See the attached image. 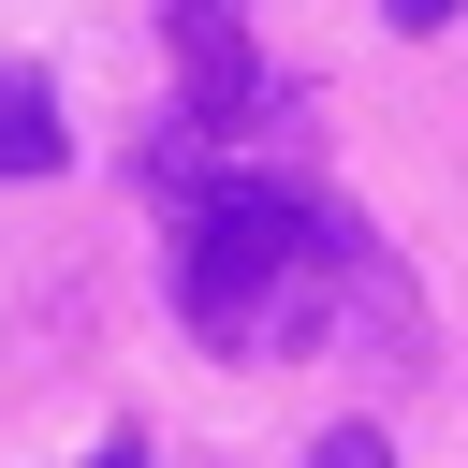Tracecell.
<instances>
[{
	"label": "cell",
	"instance_id": "cell-1",
	"mask_svg": "<svg viewBox=\"0 0 468 468\" xmlns=\"http://www.w3.org/2000/svg\"><path fill=\"white\" fill-rule=\"evenodd\" d=\"M351 278H366V219H336L307 176H234V161H219V176L176 205V307H190L205 351L292 366V351L336 336Z\"/></svg>",
	"mask_w": 468,
	"mask_h": 468
},
{
	"label": "cell",
	"instance_id": "cell-2",
	"mask_svg": "<svg viewBox=\"0 0 468 468\" xmlns=\"http://www.w3.org/2000/svg\"><path fill=\"white\" fill-rule=\"evenodd\" d=\"M161 44H176V88H190V132L234 161V132L278 102V88H263V44L234 29V0H161Z\"/></svg>",
	"mask_w": 468,
	"mask_h": 468
},
{
	"label": "cell",
	"instance_id": "cell-3",
	"mask_svg": "<svg viewBox=\"0 0 468 468\" xmlns=\"http://www.w3.org/2000/svg\"><path fill=\"white\" fill-rule=\"evenodd\" d=\"M58 161H73V117H58V88H44L29 58H0V176H15V190H44Z\"/></svg>",
	"mask_w": 468,
	"mask_h": 468
},
{
	"label": "cell",
	"instance_id": "cell-4",
	"mask_svg": "<svg viewBox=\"0 0 468 468\" xmlns=\"http://www.w3.org/2000/svg\"><path fill=\"white\" fill-rule=\"evenodd\" d=\"M307 468H395V439H380V424H336V439H322Z\"/></svg>",
	"mask_w": 468,
	"mask_h": 468
},
{
	"label": "cell",
	"instance_id": "cell-5",
	"mask_svg": "<svg viewBox=\"0 0 468 468\" xmlns=\"http://www.w3.org/2000/svg\"><path fill=\"white\" fill-rule=\"evenodd\" d=\"M380 15H395V29H453L468 0H380Z\"/></svg>",
	"mask_w": 468,
	"mask_h": 468
},
{
	"label": "cell",
	"instance_id": "cell-6",
	"mask_svg": "<svg viewBox=\"0 0 468 468\" xmlns=\"http://www.w3.org/2000/svg\"><path fill=\"white\" fill-rule=\"evenodd\" d=\"M88 468H146V439H132V424H117V439H102V453H88Z\"/></svg>",
	"mask_w": 468,
	"mask_h": 468
}]
</instances>
